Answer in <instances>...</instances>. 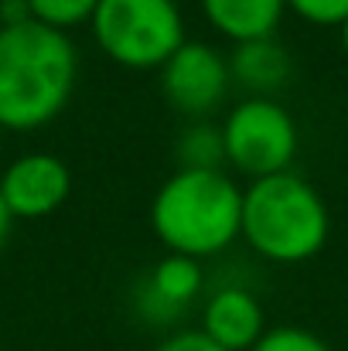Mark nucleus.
I'll return each instance as SVG.
<instances>
[{"label": "nucleus", "instance_id": "dca6fc26", "mask_svg": "<svg viewBox=\"0 0 348 351\" xmlns=\"http://www.w3.org/2000/svg\"><path fill=\"white\" fill-rule=\"evenodd\" d=\"M150 351H226V348H219L202 328H174Z\"/></svg>", "mask_w": 348, "mask_h": 351}, {"label": "nucleus", "instance_id": "6ab92c4d", "mask_svg": "<svg viewBox=\"0 0 348 351\" xmlns=\"http://www.w3.org/2000/svg\"><path fill=\"white\" fill-rule=\"evenodd\" d=\"M338 41H342V51H345V58H348V21L338 27Z\"/></svg>", "mask_w": 348, "mask_h": 351}, {"label": "nucleus", "instance_id": "39448f33", "mask_svg": "<svg viewBox=\"0 0 348 351\" xmlns=\"http://www.w3.org/2000/svg\"><path fill=\"white\" fill-rule=\"evenodd\" d=\"M222 123L226 167L249 181L294 171L301 150V130L294 113L273 96H242Z\"/></svg>", "mask_w": 348, "mask_h": 351}, {"label": "nucleus", "instance_id": "9d476101", "mask_svg": "<svg viewBox=\"0 0 348 351\" xmlns=\"http://www.w3.org/2000/svg\"><path fill=\"white\" fill-rule=\"evenodd\" d=\"M232 86H239L246 96H280L294 79V55L290 48L273 38H253L239 41L229 51Z\"/></svg>", "mask_w": 348, "mask_h": 351}, {"label": "nucleus", "instance_id": "2eb2a0df", "mask_svg": "<svg viewBox=\"0 0 348 351\" xmlns=\"http://www.w3.org/2000/svg\"><path fill=\"white\" fill-rule=\"evenodd\" d=\"M287 14L314 27H342L348 21V0H287Z\"/></svg>", "mask_w": 348, "mask_h": 351}, {"label": "nucleus", "instance_id": "f8f14e48", "mask_svg": "<svg viewBox=\"0 0 348 351\" xmlns=\"http://www.w3.org/2000/svg\"><path fill=\"white\" fill-rule=\"evenodd\" d=\"M174 167L188 171H229L226 167V140L222 123L216 119H185L174 133Z\"/></svg>", "mask_w": 348, "mask_h": 351}, {"label": "nucleus", "instance_id": "6e6552de", "mask_svg": "<svg viewBox=\"0 0 348 351\" xmlns=\"http://www.w3.org/2000/svg\"><path fill=\"white\" fill-rule=\"evenodd\" d=\"M0 195L17 222L55 215L72 195V171L58 154L27 150L14 157L0 174Z\"/></svg>", "mask_w": 348, "mask_h": 351}, {"label": "nucleus", "instance_id": "20e7f679", "mask_svg": "<svg viewBox=\"0 0 348 351\" xmlns=\"http://www.w3.org/2000/svg\"><path fill=\"white\" fill-rule=\"evenodd\" d=\"M89 34L113 65L157 72L188 41V24L178 0H100Z\"/></svg>", "mask_w": 348, "mask_h": 351}, {"label": "nucleus", "instance_id": "f257e3e1", "mask_svg": "<svg viewBox=\"0 0 348 351\" xmlns=\"http://www.w3.org/2000/svg\"><path fill=\"white\" fill-rule=\"evenodd\" d=\"M79 86V48L41 21L0 24V130L34 133L65 113Z\"/></svg>", "mask_w": 348, "mask_h": 351}, {"label": "nucleus", "instance_id": "4468645a", "mask_svg": "<svg viewBox=\"0 0 348 351\" xmlns=\"http://www.w3.org/2000/svg\"><path fill=\"white\" fill-rule=\"evenodd\" d=\"M249 351H335L321 335L301 324H277L266 328V335L253 345Z\"/></svg>", "mask_w": 348, "mask_h": 351}, {"label": "nucleus", "instance_id": "0eeeda50", "mask_svg": "<svg viewBox=\"0 0 348 351\" xmlns=\"http://www.w3.org/2000/svg\"><path fill=\"white\" fill-rule=\"evenodd\" d=\"M205 297V269L192 256L164 252L130 293V307L150 328H174L195 300Z\"/></svg>", "mask_w": 348, "mask_h": 351}, {"label": "nucleus", "instance_id": "9b49d317", "mask_svg": "<svg viewBox=\"0 0 348 351\" xmlns=\"http://www.w3.org/2000/svg\"><path fill=\"white\" fill-rule=\"evenodd\" d=\"M205 24L232 45L253 41V38H273L287 0H198Z\"/></svg>", "mask_w": 348, "mask_h": 351}, {"label": "nucleus", "instance_id": "ddd939ff", "mask_svg": "<svg viewBox=\"0 0 348 351\" xmlns=\"http://www.w3.org/2000/svg\"><path fill=\"white\" fill-rule=\"evenodd\" d=\"M100 0H27V10L34 21L58 27V31H76V27H89L93 14H96Z\"/></svg>", "mask_w": 348, "mask_h": 351}, {"label": "nucleus", "instance_id": "f03ea898", "mask_svg": "<svg viewBox=\"0 0 348 351\" xmlns=\"http://www.w3.org/2000/svg\"><path fill=\"white\" fill-rule=\"evenodd\" d=\"M150 232L167 252L198 263L222 256L242 232V188L235 174L174 167L150 198Z\"/></svg>", "mask_w": 348, "mask_h": 351}, {"label": "nucleus", "instance_id": "f3484780", "mask_svg": "<svg viewBox=\"0 0 348 351\" xmlns=\"http://www.w3.org/2000/svg\"><path fill=\"white\" fill-rule=\"evenodd\" d=\"M31 21L27 0H0V24H21Z\"/></svg>", "mask_w": 348, "mask_h": 351}, {"label": "nucleus", "instance_id": "7ed1b4c3", "mask_svg": "<svg viewBox=\"0 0 348 351\" xmlns=\"http://www.w3.org/2000/svg\"><path fill=\"white\" fill-rule=\"evenodd\" d=\"M332 212L325 195L297 171L256 178L242 188L239 239L273 266H301L325 252Z\"/></svg>", "mask_w": 348, "mask_h": 351}, {"label": "nucleus", "instance_id": "1a4fd4ad", "mask_svg": "<svg viewBox=\"0 0 348 351\" xmlns=\"http://www.w3.org/2000/svg\"><path fill=\"white\" fill-rule=\"evenodd\" d=\"M219 348L249 351L266 335V311L259 297L246 283H219L202 300V324H198Z\"/></svg>", "mask_w": 348, "mask_h": 351}, {"label": "nucleus", "instance_id": "a211bd4d", "mask_svg": "<svg viewBox=\"0 0 348 351\" xmlns=\"http://www.w3.org/2000/svg\"><path fill=\"white\" fill-rule=\"evenodd\" d=\"M14 226H17V219L10 215V208H7V202H3V195H0V252L7 249V242H10V235H14Z\"/></svg>", "mask_w": 348, "mask_h": 351}, {"label": "nucleus", "instance_id": "423d86ee", "mask_svg": "<svg viewBox=\"0 0 348 351\" xmlns=\"http://www.w3.org/2000/svg\"><path fill=\"white\" fill-rule=\"evenodd\" d=\"M157 86L164 103L181 119H212L232 93L229 51L188 38L157 69Z\"/></svg>", "mask_w": 348, "mask_h": 351}]
</instances>
